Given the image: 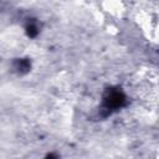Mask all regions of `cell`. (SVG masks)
Masks as SVG:
<instances>
[{
	"mask_svg": "<svg viewBox=\"0 0 159 159\" xmlns=\"http://www.w3.org/2000/svg\"><path fill=\"white\" fill-rule=\"evenodd\" d=\"M127 106V96L120 87H108L103 92L102 104L99 107V116L106 118L113 112H117Z\"/></svg>",
	"mask_w": 159,
	"mask_h": 159,
	"instance_id": "1",
	"label": "cell"
},
{
	"mask_svg": "<svg viewBox=\"0 0 159 159\" xmlns=\"http://www.w3.org/2000/svg\"><path fill=\"white\" fill-rule=\"evenodd\" d=\"M12 68L17 75H26L31 70V60L27 57L15 58L12 62Z\"/></svg>",
	"mask_w": 159,
	"mask_h": 159,
	"instance_id": "2",
	"label": "cell"
},
{
	"mask_svg": "<svg viewBox=\"0 0 159 159\" xmlns=\"http://www.w3.org/2000/svg\"><path fill=\"white\" fill-rule=\"evenodd\" d=\"M39 26H37V22L34 20V19H29L26 26H25V32L27 35V37L30 39H35L37 35H39Z\"/></svg>",
	"mask_w": 159,
	"mask_h": 159,
	"instance_id": "3",
	"label": "cell"
},
{
	"mask_svg": "<svg viewBox=\"0 0 159 159\" xmlns=\"http://www.w3.org/2000/svg\"><path fill=\"white\" fill-rule=\"evenodd\" d=\"M45 159H58V157H57L55 153H48V154L45 157Z\"/></svg>",
	"mask_w": 159,
	"mask_h": 159,
	"instance_id": "4",
	"label": "cell"
}]
</instances>
